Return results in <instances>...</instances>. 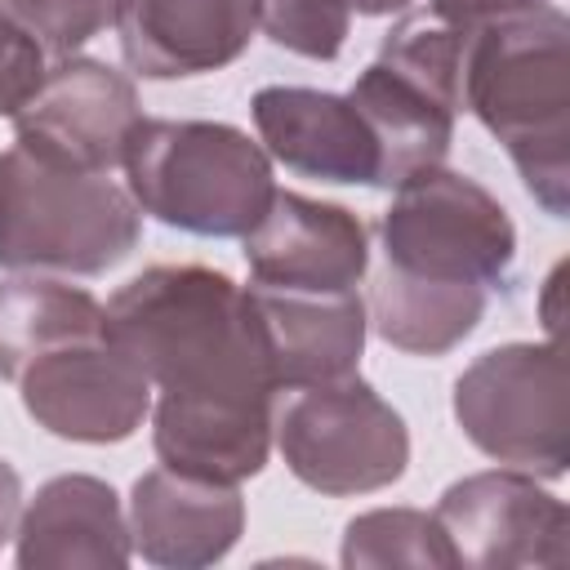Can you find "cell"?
<instances>
[{
    "label": "cell",
    "instance_id": "cell-10",
    "mask_svg": "<svg viewBox=\"0 0 570 570\" xmlns=\"http://www.w3.org/2000/svg\"><path fill=\"white\" fill-rule=\"evenodd\" d=\"M436 525L463 570L570 566V512L521 468L472 472L436 503Z\"/></svg>",
    "mask_w": 570,
    "mask_h": 570
},
{
    "label": "cell",
    "instance_id": "cell-7",
    "mask_svg": "<svg viewBox=\"0 0 570 570\" xmlns=\"http://www.w3.org/2000/svg\"><path fill=\"white\" fill-rule=\"evenodd\" d=\"M272 441L303 485L334 499L383 490L410 463L405 419L356 374L298 387L272 414Z\"/></svg>",
    "mask_w": 570,
    "mask_h": 570
},
{
    "label": "cell",
    "instance_id": "cell-25",
    "mask_svg": "<svg viewBox=\"0 0 570 570\" xmlns=\"http://www.w3.org/2000/svg\"><path fill=\"white\" fill-rule=\"evenodd\" d=\"M18 512H22V481H18L13 463L0 459V548L18 530Z\"/></svg>",
    "mask_w": 570,
    "mask_h": 570
},
{
    "label": "cell",
    "instance_id": "cell-8",
    "mask_svg": "<svg viewBox=\"0 0 570 570\" xmlns=\"http://www.w3.org/2000/svg\"><path fill=\"white\" fill-rule=\"evenodd\" d=\"M142 125L138 89L125 71L62 53L13 111V142L36 160L71 174H111Z\"/></svg>",
    "mask_w": 570,
    "mask_h": 570
},
{
    "label": "cell",
    "instance_id": "cell-1",
    "mask_svg": "<svg viewBox=\"0 0 570 570\" xmlns=\"http://www.w3.org/2000/svg\"><path fill=\"white\" fill-rule=\"evenodd\" d=\"M107 334L142 365L156 396L276 401L249 289L200 263L138 272L107 303Z\"/></svg>",
    "mask_w": 570,
    "mask_h": 570
},
{
    "label": "cell",
    "instance_id": "cell-14",
    "mask_svg": "<svg viewBox=\"0 0 570 570\" xmlns=\"http://www.w3.org/2000/svg\"><path fill=\"white\" fill-rule=\"evenodd\" d=\"M245 530V499L236 485L151 468L129 494V543L151 566L196 570L223 561Z\"/></svg>",
    "mask_w": 570,
    "mask_h": 570
},
{
    "label": "cell",
    "instance_id": "cell-21",
    "mask_svg": "<svg viewBox=\"0 0 570 570\" xmlns=\"http://www.w3.org/2000/svg\"><path fill=\"white\" fill-rule=\"evenodd\" d=\"M254 4H258V27L267 31L272 45L316 62L338 58L352 22V9L343 0H254Z\"/></svg>",
    "mask_w": 570,
    "mask_h": 570
},
{
    "label": "cell",
    "instance_id": "cell-11",
    "mask_svg": "<svg viewBox=\"0 0 570 570\" xmlns=\"http://www.w3.org/2000/svg\"><path fill=\"white\" fill-rule=\"evenodd\" d=\"M254 285L338 294L356 289L370 272V227L334 200H312L298 191L272 196L267 214L240 236Z\"/></svg>",
    "mask_w": 570,
    "mask_h": 570
},
{
    "label": "cell",
    "instance_id": "cell-17",
    "mask_svg": "<svg viewBox=\"0 0 570 570\" xmlns=\"http://www.w3.org/2000/svg\"><path fill=\"white\" fill-rule=\"evenodd\" d=\"M272 414H276V401L156 396L151 445L160 468H174L200 481L240 485L245 476H258L272 454Z\"/></svg>",
    "mask_w": 570,
    "mask_h": 570
},
{
    "label": "cell",
    "instance_id": "cell-18",
    "mask_svg": "<svg viewBox=\"0 0 570 570\" xmlns=\"http://www.w3.org/2000/svg\"><path fill=\"white\" fill-rule=\"evenodd\" d=\"M352 107L365 116L374 142H379V187H401L405 178L445 165V151L454 142V116L459 102L428 85L423 76L374 58L356 85L347 89Z\"/></svg>",
    "mask_w": 570,
    "mask_h": 570
},
{
    "label": "cell",
    "instance_id": "cell-6",
    "mask_svg": "<svg viewBox=\"0 0 570 570\" xmlns=\"http://www.w3.org/2000/svg\"><path fill=\"white\" fill-rule=\"evenodd\" d=\"M463 436L503 468L561 476L570 463V361L566 343H503L481 352L454 383Z\"/></svg>",
    "mask_w": 570,
    "mask_h": 570
},
{
    "label": "cell",
    "instance_id": "cell-26",
    "mask_svg": "<svg viewBox=\"0 0 570 570\" xmlns=\"http://www.w3.org/2000/svg\"><path fill=\"white\" fill-rule=\"evenodd\" d=\"M347 9L365 13V18H379V13H396V9H410L414 0H343Z\"/></svg>",
    "mask_w": 570,
    "mask_h": 570
},
{
    "label": "cell",
    "instance_id": "cell-15",
    "mask_svg": "<svg viewBox=\"0 0 570 570\" xmlns=\"http://www.w3.org/2000/svg\"><path fill=\"white\" fill-rule=\"evenodd\" d=\"M258 27L254 0H120L125 62L147 80L205 76L236 62Z\"/></svg>",
    "mask_w": 570,
    "mask_h": 570
},
{
    "label": "cell",
    "instance_id": "cell-13",
    "mask_svg": "<svg viewBox=\"0 0 570 570\" xmlns=\"http://www.w3.org/2000/svg\"><path fill=\"white\" fill-rule=\"evenodd\" d=\"M254 129L263 151L294 174L379 187V142L347 94L267 85L254 94Z\"/></svg>",
    "mask_w": 570,
    "mask_h": 570
},
{
    "label": "cell",
    "instance_id": "cell-20",
    "mask_svg": "<svg viewBox=\"0 0 570 570\" xmlns=\"http://www.w3.org/2000/svg\"><path fill=\"white\" fill-rule=\"evenodd\" d=\"M343 566L374 570V566H436L450 570L454 552L432 512L419 508H379L347 521L343 534Z\"/></svg>",
    "mask_w": 570,
    "mask_h": 570
},
{
    "label": "cell",
    "instance_id": "cell-5",
    "mask_svg": "<svg viewBox=\"0 0 570 570\" xmlns=\"http://www.w3.org/2000/svg\"><path fill=\"white\" fill-rule=\"evenodd\" d=\"M517 227L468 174L432 165L405 178L379 218V267L392 281L450 294H485L508 281Z\"/></svg>",
    "mask_w": 570,
    "mask_h": 570
},
{
    "label": "cell",
    "instance_id": "cell-2",
    "mask_svg": "<svg viewBox=\"0 0 570 570\" xmlns=\"http://www.w3.org/2000/svg\"><path fill=\"white\" fill-rule=\"evenodd\" d=\"M463 107L503 142L525 191L552 214L570 196V22L557 4L476 27L463 49Z\"/></svg>",
    "mask_w": 570,
    "mask_h": 570
},
{
    "label": "cell",
    "instance_id": "cell-9",
    "mask_svg": "<svg viewBox=\"0 0 570 570\" xmlns=\"http://www.w3.org/2000/svg\"><path fill=\"white\" fill-rule=\"evenodd\" d=\"M22 410L62 441L116 445L151 414V379L102 330L49 347L18 374Z\"/></svg>",
    "mask_w": 570,
    "mask_h": 570
},
{
    "label": "cell",
    "instance_id": "cell-16",
    "mask_svg": "<svg viewBox=\"0 0 570 570\" xmlns=\"http://www.w3.org/2000/svg\"><path fill=\"white\" fill-rule=\"evenodd\" d=\"M13 539L22 570H120L134 557L129 517L116 490L85 472L45 481L18 512Z\"/></svg>",
    "mask_w": 570,
    "mask_h": 570
},
{
    "label": "cell",
    "instance_id": "cell-27",
    "mask_svg": "<svg viewBox=\"0 0 570 570\" xmlns=\"http://www.w3.org/2000/svg\"><path fill=\"white\" fill-rule=\"evenodd\" d=\"M557 294H561V267L552 272V281H548V307L557 303ZM561 321H557V312H548V330H552V338H561V330H557Z\"/></svg>",
    "mask_w": 570,
    "mask_h": 570
},
{
    "label": "cell",
    "instance_id": "cell-23",
    "mask_svg": "<svg viewBox=\"0 0 570 570\" xmlns=\"http://www.w3.org/2000/svg\"><path fill=\"white\" fill-rule=\"evenodd\" d=\"M45 76V49L40 40L18 22L9 0H0V116H13L27 94Z\"/></svg>",
    "mask_w": 570,
    "mask_h": 570
},
{
    "label": "cell",
    "instance_id": "cell-24",
    "mask_svg": "<svg viewBox=\"0 0 570 570\" xmlns=\"http://www.w3.org/2000/svg\"><path fill=\"white\" fill-rule=\"evenodd\" d=\"M543 4H552V0H428V13H436L441 22H454L463 31H476V27H490L503 18L534 13Z\"/></svg>",
    "mask_w": 570,
    "mask_h": 570
},
{
    "label": "cell",
    "instance_id": "cell-19",
    "mask_svg": "<svg viewBox=\"0 0 570 570\" xmlns=\"http://www.w3.org/2000/svg\"><path fill=\"white\" fill-rule=\"evenodd\" d=\"M107 307L76 285L49 276H9L0 281V379L18 383V374L58 343L102 334Z\"/></svg>",
    "mask_w": 570,
    "mask_h": 570
},
{
    "label": "cell",
    "instance_id": "cell-4",
    "mask_svg": "<svg viewBox=\"0 0 570 570\" xmlns=\"http://www.w3.org/2000/svg\"><path fill=\"white\" fill-rule=\"evenodd\" d=\"M142 209L107 174H71L18 142L0 151V267L102 276L138 245Z\"/></svg>",
    "mask_w": 570,
    "mask_h": 570
},
{
    "label": "cell",
    "instance_id": "cell-3",
    "mask_svg": "<svg viewBox=\"0 0 570 570\" xmlns=\"http://www.w3.org/2000/svg\"><path fill=\"white\" fill-rule=\"evenodd\" d=\"M142 214L191 236H245L272 205V156L223 120H147L125 147Z\"/></svg>",
    "mask_w": 570,
    "mask_h": 570
},
{
    "label": "cell",
    "instance_id": "cell-22",
    "mask_svg": "<svg viewBox=\"0 0 570 570\" xmlns=\"http://www.w3.org/2000/svg\"><path fill=\"white\" fill-rule=\"evenodd\" d=\"M9 9L40 40V49H53L62 58L89 45L98 31L116 27L120 0H9Z\"/></svg>",
    "mask_w": 570,
    "mask_h": 570
},
{
    "label": "cell",
    "instance_id": "cell-12",
    "mask_svg": "<svg viewBox=\"0 0 570 570\" xmlns=\"http://www.w3.org/2000/svg\"><path fill=\"white\" fill-rule=\"evenodd\" d=\"M245 289L276 392H298L356 374L370 330L356 289H338V294L267 289V285H245Z\"/></svg>",
    "mask_w": 570,
    "mask_h": 570
}]
</instances>
